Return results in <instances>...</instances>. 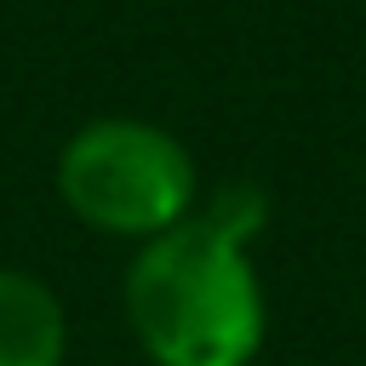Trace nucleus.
I'll use <instances>...</instances> for the list:
<instances>
[{
	"label": "nucleus",
	"mask_w": 366,
	"mask_h": 366,
	"mask_svg": "<svg viewBox=\"0 0 366 366\" xmlns=\"http://www.w3.org/2000/svg\"><path fill=\"white\" fill-rule=\"evenodd\" d=\"M63 206L120 240H154L194 217V160L189 149L137 114L86 120L57 154Z\"/></svg>",
	"instance_id": "2"
},
{
	"label": "nucleus",
	"mask_w": 366,
	"mask_h": 366,
	"mask_svg": "<svg viewBox=\"0 0 366 366\" xmlns=\"http://www.w3.org/2000/svg\"><path fill=\"white\" fill-rule=\"evenodd\" d=\"M126 315L154 366H252L269 309L246 234L206 212L143 240L126 269Z\"/></svg>",
	"instance_id": "1"
},
{
	"label": "nucleus",
	"mask_w": 366,
	"mask_h": 366,
	"mask_svg": "<svg viewBox=\"0 0 366 366\" xmlns=\"http://www.w3.org/2000/svg\"><path fill=\"white\" fill-rule=\"evenodd\" d=\"M69 320L46 280L0 269V366H63Z\"/></svg>",
	"instance_id": "3"
}]
</instances>
